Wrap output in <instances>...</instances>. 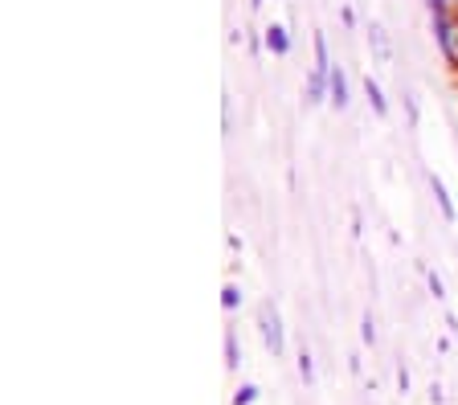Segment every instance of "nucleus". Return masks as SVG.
Masks as SVG:
<instances>
[{"instance_id": "f257e3e1", "label": "nucleus", "mask_w": 458, "mask_h": 405, "mask_svg": "<svg viewBox=\"0 0 458 405\" xmlns=\"http://www.w3.org/2000/svg\"><path fill=\"white\" fill-rule=\"evenodd\" d=\"M429 25H434V41H438L446 66L458 70V13H429Z\"/></svg>"}, {"instance_id": "f03ea898", "label": "nucleus", "mask_w": 458, "mask_h": 405, "mask_svg": "<svg viewBox=\"0 0 458 405\" xmlns=\"http://www.w3.org/2000/svg\"><path fill=\"white\" fill-rule=\"evenodd\" d=\"M258 328H262V340H267L270 352H275V357H283L286 336H283V316H278L275 303H262V311H258Z\"/></svg>"}, {"instance_id": "7ed1b4c3", "label": "nucleus", "mask_w": 458, "mask_h": 405, "mask_svg": "<svg viewBox=\"0 0 458 405\" xmlns=\"http://www.w3.org/2000/svg\"><path fill=\"white\" fill-rule=\"evenodd\" d=\"M327 103L335 106V111H348V103H352V98H348V74H344V66H332L327 70Z\"/></svg>"}, {"instance_id": "20e7f679", "label": "nucleus", "mask_w": 458, "mask_h": 405, "mask_svg": "<svg viewBox=\"0 0 458 405\" xmlns=\"http://www.w3.org/2000/svg\"><path fill=\"white\" fill-rule=\"evenodd\" d=\"M429 193H434V205L442 209V217L454 225L458 222V209H454V197H450V189H446V181H442V176L429 173Z\"/></svg>"}, {"instance_id": "39448f33", "label": "nucleus", "mask_w": 458, "mask_h": 405, "mask_svg": "<svg viewBox=\"0 0 458 405\" xmlns=\"http://www.w3.org/2000/svg\"><path fill=\"white\" fill-rule=\"evenodd\" d=\"M327 74L324 70H311V74H307V82H303V103L307 106H319V103H327Z\"/></svg>"}, {"instance_id": "423d86ee", "label": "nucleus", "mask_w": 458, "mask_h": 405, "mask_svg": "<svg viewBox=\"0 0 458 405\" xmlns=\"http://www.w3.org/2000/svg\"><path fill=\"white\" fill-rule=\"evenodd\" d=\"M364 98H369L372 115H377V119H389V98H385L381 82H377V78H372V74H364Z\"/></svg>"}, {"instance_id": "0eeeda50", "label": "nucleus", "mask_w": 458, "mask_h": 405, "mask_svg": "<svg viewBox=\"0 0 458 405\" xmlns=\"http://www.w3.org/2000/svg\"><path fill=\"white\" fill-rule=\"evenodd\" d=\"M262 41H267V49L275 58H286V54H291V33H286L283 25H267V30H262Z\"/></svg>"}, {"instance_id": "6e6552de", "label": "nucleus", "mask_w": 458, "mask_h": 405, "mask_svg": "<svg viewBox=\"0 0 458 405\" xmlns=\"http://www.w3.org/2000/svg\"><path fill=\"white\" fill-rule=\"evenodd\" d=\"M369 46H372V54H377V62H381V66H389V62H393V46H389V38H385V30L377 25V21H369Z\"/></svg>"}, {"instance_id": "1a4fd4ad", "label": "nucleus", "mask_w": 458, "mask_h": 405, "mask_svg": "<svg viewBox=\"0 0 458 405\" xmlns=\"http://www.w3.org/2000/svg\"><path fill=\"white\" fill-rule=\"evenodd\" d=\"M315 70H324V74H327V70H332V54H327V33H315Z\"/></svg>"}, {"instance_id": "9d476101", "label": "nucleus", "mask_w": 458, "mask_h": 405, "mask_svg": "<svg viewBox=\"0 0 458 405\" xmlns=\"http://www.w3.org/2000/svg\"><path fill=\"white\" fill-rule=\"evenodd\" d=\"M238 365H242L238 336H233V328H225V368H238Z\"/></svg>"}, {"instance_id": "9b49d317", "label": "nucleus", "mask_w": 458, "mask_h": 405, "mask_svg": "<svg viewBox=\"0 0 458 405\" xmlns=\"http://www.w3.org/2000/svg\"><path fill=\"white\" fill-rule=\"evenodd\" d=\"M299 376H303V385H315V360L307 348H299Z\"/></svg>"}, {"instance_id": "f8f14e48", "label": "nucleus", "mask_w": 458, "mask_h": 405, "mask_svg": "<svg viewBox=\"0 0 458 405\" xmlns=\"http://www.w3.org/2000/svg\"><path fill=\"white\" fill-rule=\"evenodd\" d=\"M360 340L364 344H377V319H372V311H364V319H360Z\"/></svg>"}, {"instance_id": "ddd939ff", "label": "nucleus", "mask_w": 458, "mask_h": 405, "mask_svg": "<svg viewBox=\"0 0 458 405\" xmlns=\"http://www.w3.org/2000/svg\"><path fill=\"white\" fill-rule=\"evenodd\" d=\"M426 283H429V295H434V300H446V283H442L438 270H426Z\"/></svg>"}, {"instance_id": "4468645a", "label": "nucleus", "mask_w": 458, "mask_h": 405, "mask_svg": "<svg viewBox=\"0 0 458 405\" xmlns=\"http://www.w3.org/2000/svg\"><path fill=\"white\" fill-rule=\"evenodd\" d=\"M401 98H405V115H410V127H413V131H418V123H421V106H418V98H413L410 90H405V95H401Z\"/></svg>"}, {"instance_id": "2eb2a0df", "label": "nucleus", "mask_w": 458, "mask_h": 405, "mask_svg": "<svg viewBox=\"0 0 458 405\" xmlns=\"http://www.w3.org/2000/svg\"><path fill=\"white\" fill-rule=\"evenodd\" d=\"M221 308H225V311L242 308V291H238V287H233V283H229V287H225V291H221Z\"/></svg>"}, {"instance_id": "dca6fc26", "label": "nucleus", "mask_w": 458, "mask_h": 405, "mask_svg": "<svg viewBox=\"0 0 458 405\" xmlns=\"http://www.w3.org/2000/svg\"><path fill=\"white\" fill-rule=\"evenodd\" d=\"M258 393H262L258 385H242L238 393H233V405H254V401H258Z\"/></svg>"}, {"instance_id": "f3484780", "label": "nucleus", "mask_w": 458, "mask_h": 405, "mask_svg": "<svg viewBox=\"0 0 458 405\" xmlns=\"http://www.w3.org/2000/svg\"><path fill=\"white\" fill-rule=\"evenodd\" d=\"M397 389L401 393H410V368L405 365H397Z\"/></svg>"}, {"instance_id": "a211bd4d", "label": "nucleus", "mask_w": 458, "mask_h": 405, "mask_svg": "<svg viewBox=\"0 0 458 405\" xmlns=\"http://www.w3.org/2000/svg\"><path fill=\"white\" fill-rule=\"evenodd\" d=\"M429 401H434V405H442V401H446V393H442V385H429Z\"/></svg>"}, {"instance_id": "6ab92c4d", "label": "nucleus", "mask_w": 458, "mask_h": 405, "mask_svg": "<svg viewBox=\"0 0 458 405\" xmlns=\"http://www.w3.org/2000/svg\"><path fill=\"white\" fill-rule=\"evenodd\" d=\"M340 17H344V25H348V30H356V13L352 9H340Z\"/></svg>"}, {"instance_id": "aec40b11", "label": "nucleus", "mask_w": 458, "mask_h": 405, "mask_svg": "<svg viewBox=\"0 0 458 405\" xmlns=\"http://www.w3.org/2000/svg\"><path fill=\"white\" fill-rule=\"evenodd\" d=\"M250 9H254V13H258V9H262V0H250Z\"/></svg>"}, {"instance_id": "412c9836", "label": "nucleus", "mask_w": 458, "mask_h": 405, "mask_svg": "<svg viewBox=\"0 0 458 405\" xmlns=\"http://www.w3.org/2000/svg\"><path fill=\"white\" fill-rule=\"evenodd\" d=\"M454 13H458V0H454Z\"/></svg>"}]
</instances>
